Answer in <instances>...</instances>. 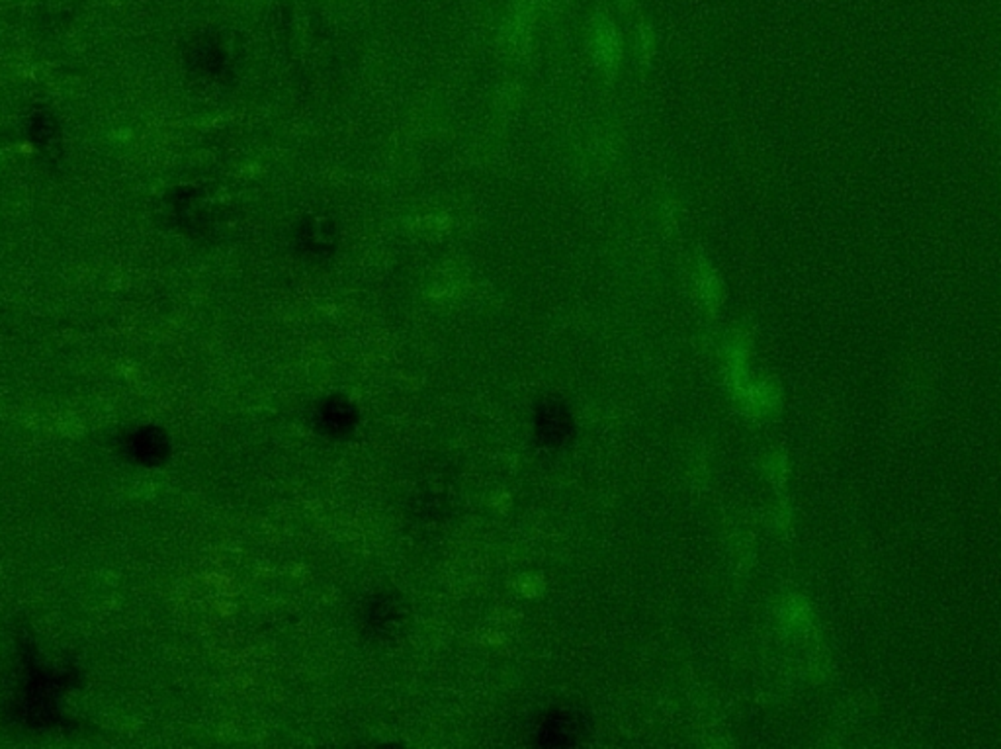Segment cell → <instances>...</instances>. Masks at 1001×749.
Instances as JSON below:
<instances>
[{
  "instance_id": "obj_5",
  "label": "cell",
  "mask_w": 1001,
  "mask_h": 749,
  "mask_svg": "<svg viewBox=\"0 0 1001 749\" xmlns=\"http://www.w3.org/2000/svg\"><path fill=\"white\" fill-rule=\"evenodd\" d=\"M573 433V423L568 409L556 401L542 403L536 417V435L542 445L561 446L570 441Z\"/></svg>"
},
{
  "instance_id": "obj_6",
  "label": "cell",
  "mask_w": 1001,
  "mask_h": 749,
  "mask_svg": "<svg viewBox=\"0 0 1001 749\" xmlns=\"http://www.w3.org/2000/svg\"><path fill=\"white\" fill-rule=\"evenodd\" d=\"M315 423L329 436H347L357 426V409L345 398H331L317 409Z\"/></svg>"
},
{
  "instance_id": "obj_3",
  "label": "cell",
  "mask_w": 1001,
  "mask_h": 749,
  "mask_svg": "<svg viewBox=\"0 0 1001 749\" xmlns=\"http://www.w3.org/2000/svg\"><path fill=\"white\" fill-rule=\"evenodd\" d=\"M124 452L141 466H161L171 454V443L159 426L147 425L125 436Z\"/></svg>"
},
{
  "instance_id": "obj_9",
  "label": "cell",
  "mask_w": 1001,
  "mask_h": 749,
  "mask_svg": "<svg viewBox=\"0 0 1001 749\" xmlns=\"http://www.w3.org/2000/svg\"><path fill=\"white\" fill-rule=\"evenodd\" d=\"M616 3L620 5L622 12H632L635 10V6H638V0H616Z\"/></svg>"
},
{
  "instance_id": "obj_1",
  "label": "cell",
  "mask_w": 1001,
  "mask_h": 749,
  "mask_svg": "<svg viewBox=\"0 0 1001 749\" xmlns=\"http://www.w3.org/2000/svg\"><path fill=\"white\" fill-rule=\"evenodd\" d=\"M23 681L18 697L10 705V718L28 728H65L69 720L61 715L59 698L79 683V671L69 668L63 671L43 669L30 638L22 640Z\"/></svg>"
},
{
  "instance_id": "obj_7",
  "label": "cell",
  "mask_w": 1001,
  "mask_h": 749,
  "mask_svg": "<svg viewBox=\"0 0 1001 749\" xmlns=\"http://www.w3.org/2000/svg\"><path fill=\"white\" fill-rule=\"evenodd\" d=\"M593 47L598 61L608 70L618 69L622 61V35L616 23L607 16H598L593 26Z\"/></svg>"
},
{
  "instance_id": "obj_8",
  "label": "cell",
  "mask_w": 1001,
  "mask_h": 749,
  "mask_svg": "<svg viewBox=\"0 0 1001 749\" xmlns=\"http://www.w3.org/2000/svg\"><path fill=\"white\" fill-rule=\"evenodd\" d=\"M655 45H657V40H655V30L652 26V22L640 16L634 28V50H635V55H638L640 63L644 65L652 63V59L657 51Z\"/></svg>"
},
{
  "instance_id": "obj_2",
  "label": "cell",
  "mask_w": 1001,
  "mask_h": 749,
  "mask_svg": "<svg viewBox=\"0 0 1001 749\" xmlns=\"http://www.w3.org/2000/svg\"><path fill=\"white\" fill-rule=\"evenodd\" d=\"M407 604L397 593L378 591L372 593L360 604L358 621L366 636L375 640H387L397 636L407 624Z\"/></svg>"
},
{
  "instance_id": "obj_4",
  "label": "cell",
  "mask_w": 1001,
  "mask_h": 749,
  "mask_svg": "<svg viewBox=\"0 0 1001 749\" xmlns=\"http://www.w3.org/2000/svg\"><path fill=\"white\" fill-rule=\"evenodd\" d=\"M585 732V720L573 710H553L542 718L536 730V740L546 747L573 745Z\"/></svg>"
}]
</instances>
